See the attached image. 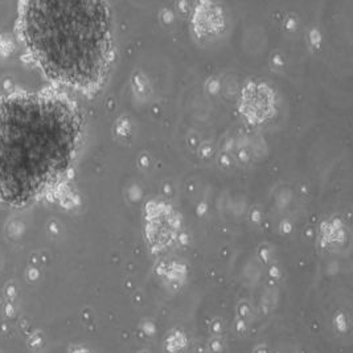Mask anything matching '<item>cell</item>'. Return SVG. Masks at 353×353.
Instances as JSON below:
<instances>
[{
  "label": "cell",
  "instance_id": "cell-2",
  "mask_svg": "<svg viewBox=\"0 0 353 353\" xmlns=\"http://www.w3.org/2000/svg\"><path fill=\"white\" fill-rule=\"evenodd\" d=\"M23 40L53 80L88 88L105 73L112 19L101 1H28L20 15Z\"/></svg>",
  "mask_w": 353,
  "mask_h": 353
},
{
  "label": "cell",
  "instance_id": "cell-1",
  "mask_svg": "<svg viewBox=\"0 0 353 353\" xmlns=\"http://www.w3.org/2000/svg\"><path fill=\"white\" fill-rule=\"evenodd\" d=\"M80 123L54 97L0 98V201L21 207L48 191L68 171Z\"/></svg>",
  "mask_w": 353,
  "mask_h": 353
}]
</instances>
